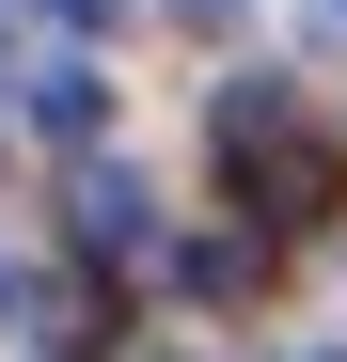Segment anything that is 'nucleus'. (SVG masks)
Returning a JSON list of instances; mask_svg holds the SVG:
<instances>
[{"label": "nucleus", "mask_w": 347, "mask_h": 362, "mask_svg": "<svg viewBox=\"0 0 347 362\" xmlns=\"http://www.w3.org/2000/svg\"><path fill=\"white\" fill-rule=\"evenodd\" d=\"M64 221H79V252H127V268L158 252V189H142V173H127V158H95V173H79V205H64Z\"/></svg>", "instance_id": "nucleus-1"}, {"label": "nucleus", "mask_w": 347, "mask_h": 362, "mask_svg": "<svg viewBox=\"0 0 347 362\" xmlns=\"http://www.w3.org/2000/svg\"><path fill=\"white\" fill-rule=\"evenodd\" d=\"M95 110H110L95 64H32V127H47V142H95Z\"/></svg>", "instance_id": "nucleus-2"}, {"label": "nucleus", "mask_w": 347, "mask_h": 362, "mask_svg": "<svg viewBox=\"0 0 347 362\" xmlns=\"http://www.w3.org/2000/svg\"><path fill=\"white\" fill-rule=\"evenodd\" d=\"M268 284V236H205V252H190V299H253Z\"/></svg>", "instance_id": "nucleus-3"}, {"label": "nucleus", "mask_w": 347, "mask_h": 362, "mask_svg": "<svg viewBox=\"0 0 347 362\" xmlns=\"http://www.w3.org/2000/svg\"><path fill=\"white\" fill-rule=\"evenodd\" d=\"M95 346H110V299L64 284V299H47V362H95Z\"/></svg>", "instance_id": "nucleus-4"}, {"label": "nucleus", "mask_w": 347, "mask_h": 362, "mask_svg": "<svg viewBox=\"0 0 347 362\" xmlns=\"http://www.w3.org/2000/svg\"><path fill=\"white\" fill-rule=\"evenodd\" d=\"M16 315H47V284H32L16 252H0V331H16Z\"/></svg>", "instance_id": "nucleus-5"}, {"label": "nucleus", "mask_w": 347, "mask_h": 362, "mask_svg": "<svg viewBox=\"0 0 347 362\" xmlns=\"http://www.w3.org/2000/svg\"><path fill=\"white\" fill-rule=\"evenodd\" d=\"M110 16H127V0H64V32H110Z\"/></svg>", "instance_id": "nucleus-6"}]
</instances>
